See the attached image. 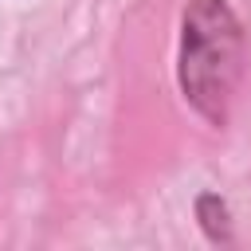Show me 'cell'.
<instances>
[{
	"mask_svg": "<svg viewBox=\"0 0 251 251\" xmlns=\"http://www.w3.org/2000/svg\"><path fill=\"white\" fill-rule=\"evenodd\" d=\"M243 71V27L227 0H188L180 16L176 82L184 102L208 122L224 126Z\"/></svg>",
	"mask_w": 251,
	"mask_h": 251,
	"instance_id": "1",
	"label": "cell"
},
{
	"mask_svg": "<svg viewBox=\"0 0 251 251\" xmlns=\"http://www.w3.org/2000/svg\"><path fill=\"white\" fill-rule=\"evenodd\" d=\"M196 216H200V224H204V231H208L212 243H227V239H231V231H227V208H224L220 196L204 192V196L196 200Z\"/></svg>",
	"mask_w": 251,
	"mask_h": 251,
	"instance_id": "2",
	"label": "cell"
}]
</instances>
